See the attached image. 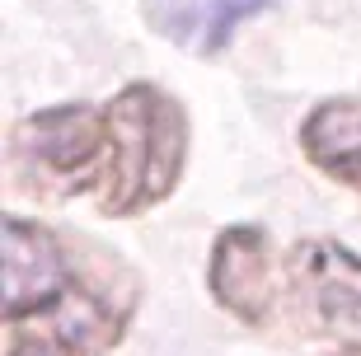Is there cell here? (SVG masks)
<instances>
[{"mask_svg": "<svg viewBox=\"0 0 361 356\" xmlns=\"http://www.w3.org/2000/svg\"><path fill=\"white\" fill-rule=\"evenodd\" d=\"M136 309V277L108 249L28 216H5V324H38V338L99 356L122 343Z\"/></svg>", "mask_w": 361, "mask_h": 356, "instance_id": "cell-1", "label": "cell"}, {"mask_svg": "<svg viewBox=\"0 0 361 356\" xmlns=\"http://www.w3.org/2000/svg\"><path fill=\"white\" fill-rule=\"evenodd\" d=\"M108 118V173L99 188L104 216H141L174 197L188 169V113L169 90L132 80L104 108Z\"/></svg>", "mask_w": 361, "mask_h": 356, "instance_id": "cell-2", "label": "cell"}, {"mask_svg": "<svg viewBox=\"0 0 361 356\" xmlns=\"http://www.w3.org/2000/svg\"><path fill=\"white\" fill-rule=\"evenodd\" d=\"M108 173V118L94 104H56L14 122L10 178L33 197H80L99 192Z\"/></svg>", "mask_w": 361, "mask_h": 356, "instance_id": "cell-3", "label": "cell"}, {"mask_svg": "<svg viewBox=\"0 0 361 356\" xmlns=\"http://www.w3.org/2000/svg\"><path fill=\"white\" fill-rule=\"evenodd\" d=\"M281 286L305 333L361 352V253L338 239H300L281 253Z\"/></svg>", "mask_w": 361, "mask_h": 356, "instance_id": "cell-4", "label": "cell"}, {"mask_svg": "<svg viewBox=\"0 0 361 356\" xmlns=\"http://www.w3.org/2000/svg\"><path fill=\"white\" fill-rule=\"evenodd\" d=\"M212 300L230 319L249 329H263L277 319V300L286 295L281 286V263L272 258V239L258 225H230L212 244V267H207Z\"/></svg>", "mask_w": 361, "mask_h": 356, "instance_id": "cell-5", "label": "cell"}, {"mask_svg": "<svg viewBox=\"0 0 361 356\" xmlns=\"http://www.w3.org/2000/svg\"><path fill=\"white\" fill-rule=\"evenodd\" d=\"M272 0H141L146 24L164 42H174L192 56L226 52L244 19L263 14Z\"/></svg>", "mask_w": 361, "mask_h": 356, "instance_id": "cell-6", "label": "cell"}, {"mask_svg": "<svg viewBox=\"0 0 361 356\" xmlns=\"http://www.w3.org/2000/svg\"><path fill=\"white\" fill-rule=\"evenodd\" d=\"M300 150L314 169L361 192V99H324L300 122Z\"/></svg>", "mask_w": 361, "mask_h": 356, "instance_id": "cell-7", "label": "cell"}, {"mask_svg": "<svg viewBox=\"0 0 361 356\" xmlns=\"http://www.w3.org/2000/svg\"><path fill=\"white\" fill-rule=\"evenodd\" d=\"M5 356H90V352H71L61 343H47V338H33V333H14Z\"/></svg>", "mask_w": 361, "mask_h": 356, "instance_id": "cell-8", "label": "cell"}, {"mask_svg": "<svg viewBox=\"0 0 361 356\" xmlns=\"http://www.w3.org/2000/svg\"><path fill=\"white\" fill-rule=\"evenodd\" d=\"M338 356H361V352H338Z\"/></svg>", "mask_w": 361, "mask_h": 356, "instance_id": "cell-9", "label": "cell"}]
</instances>
